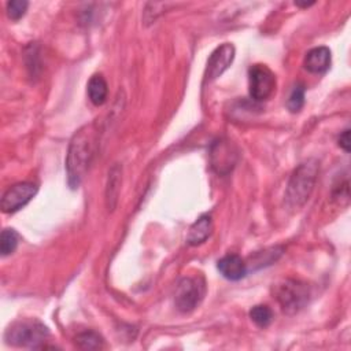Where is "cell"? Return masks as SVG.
<instances>
[{"label": "cell", "mask_w": 351, "mask_h": 351, "mask_svg": "<svg viewBox=\"0 0 351 351\" xmlns=\"http://www.w3.org/2000/svg\"><path fill=\"white\" fill-rule=\"evenodd\" d=\"M99 126L97 122L82 126L73 136L66 159L69 185L75 189L80 186L86 170L89 169L99 145Z\"/></svg>", "instance_id": "obj_1"}, {"label": "cell", "mask_w": 351, "mask_h": 351, "mask_svg": "<svg viewBox=\"0 0 351 351\" xmlns=\"http://www.w3.org/2000/svg\"><path fill=\"white\" fill-rule=\"evenodd\" d=\"M318 169L319 165L315 159H307L295 169L288 182L285 195L287 202L291 207L298 208L307 202L317 181Z\"/></svg>", "instance_id": "obj_2"}, {"label": "cell", "mask_w": 351, "mask_h": 351, "mask_svg": "<svg viewBox=\"0 0 351 351\" xmlns=\"http://www.w3.org/2000/svg\"><path fill=\"white\" fill-rule=\"evenodd\" d=\"M48 337V328L38 319L15 321L7 328L4 333L7 344L26 348H38Z\"/></svg>", "instance_id": "obj_3"}, {"label": "cell", "mask_w": 351, "mask_h": 351, "mask_svg": "<svg viewBox=\"0 0 351 351\" xmlns=\"http://www.w3.org/2000/svg\"><path fill=\"white\" fill-rule=\"evenodd\" d=\"M206 292L204 281L200 277H184L178 281L174 295V304L181 313L195 310Z\"/></svg>", "instance_id": "obj_4"}, {"label": "cell", "mask_w": 351, "mask_h": 351, "mask_svg": "<svg viewBox=\"0 0 351 351\" xmlns=\"http://www.w3.org/2000/svg\"><path fill=\"white\" fill-rule=\"evenodd\" d=\"M276 298L285 313L295 314L307 304L308 288L300 281L285 280L276 288Z\"/></svg>", "instance_id": "obj_5"}, {"label": "cell", "mask_w": 351, "mask_h": 351, "mask_svg": "<svg viewBox=\"0 0 351 351\" xmlns=\"http://www.w3.org/2000/svg\"><path fill=\"white\" fill-rule=\"evenodd\" d=\"M250 96L255 101L267 100L276 89V75L266 64H252L248 69Z\"/></svg>", "instance_id": "obj_6"}, {"label": "cell", "mask_w": 351, "mask_h": 351, "mask_svg": "<svg viewBox=\"0 0 351 351\" xmlns=\"http://www.w3.org/2000/svg\"><path fill=\"white\" fill-rule=\"evenodd\" d=\"M38 186L33 182H18L8 188L1 197L3 213H15L25 207L37 193Z\"/></svg>", "instance_id": "obj_7"}, {"label": "cell", "mask_w": 351, "mask_h": 351, "mask_svg": "<svg viewBox=\"0 0 351 351\" xmlns=\"http://www.w3.org/2000/svg\"><path fill=\"white\" fill-rule=\"evenodd\" d=\"M234 59V47L230 43H225L215 48L207 60L206 67V81H213L218 78L233 62Z\"/></svg>", "instance_id": "obj_8"}, {"label": "cell", "mask_w": 351, "mask_h": 351, "mask_svg": "<svg viewBox=\"0 0 351 351\" xmlns=\"http://www.w3.org/2000/svg\"><path fill=\"white\" fill-rule=\"evenodd\" d=\"M219 273L230 281H239L247 274V265L241 256L236 254H228L217 262Z\"/></svg>", "instance_id": "obj_9"}, {"label": "cell", "mask_w": 351, "mask_h": 351, "mask_svg": "<svg viewBox=\"0 0 351 351\" xmlns=\"http://www.w3.org/2000/svg\"><path fill=\"white\" fill-rule=\"evenodd\" d=\"M304 67L310 73L321 74L330 67V51L326 47L310 49L304 56Z\"/></svg>", "instance_id": "obj_10"}, {"label": "cell", "mask_w": 351, "mask_h": 351, "mask_svg": "<svg viewBox=\"0 0 351 351\" xmlns=\"http://www.w3.org/2000/svg\"><path fill=\"white\" fill-rule=\"evenodd\" d=\"M211 232H213L211 217L208 214H203L189 228V232L186 234V243L189 245H199L210 237Z\"/></svg>", "instance_id": "obj_11"}, {"label": "cell", "mask_w": 351, "mask_h": 351, "mask_svg": "<svg viewBox=\"0 0 351 351\" xmlns=\"http://www.w3.org/2000/svg\"><path fill=\"white\" fill-rule=\"evenodd\" d=\"M108 95V86L103 75L95 74L88 82V96L95 106H101Z\"/></svg>", "instance_id": "obj_12"}, {"label": "cell", "mask_w": 351, "mask_h": 351, "mask_svg": "<svg viewBox=\"0 0 351 351\" xmlns=\"http://www.w3.org/2000/svg\"><path fill=\"white\" fill-rule=\"evenodd\" d=\"M108 184H107V192H106V199H107V206L108 210H114L119 193V185H121V170L118 166H114L110 173H108Z\"/></svg>", "instance_id": "obj_13"}, {"label": "cell", "mask_w": 351, "mask_h": 351, "mask_svg": "<svg viewBox=\"0 0 351 351\" xmlns=\"http://www.w3.org/2000/svg\"><path fill=\"white\" fill-rule=\"evenodd\" d=\"M103 337L93 330H86L75 336V344L82 350H99L103 347Z\"/></svg>", "instance_id": "obj_14"}, {"label": "cell", "mask_w": 351, "mask_h": 351, "mask_svg": "<svg viewBox=\"0 0 351 351\" xmlns=\"http://www.w3.org/2000/svg\"><path fill=\"white\" fill-rule=\"evenodd\" d=\"M19 243V234L15 229L5 228L0 236V252L3 256L12 254Z\"/></svg>", "instance_id": "obj_15"}, {"label": "cell", "mask_w": 351, "mask_h": 351, "mask_svg": "<svg viewBox=\"0 0 351 351\" xmlns=\"http://www.w3.org/2000/svg\"><path fill=\"white\" fill-rule=\"evenodd\" d=\"M250 318L254 321L256 326L266 328L273 321V311L266 304H258L250 310Z\"/></svg>", "instance_id": "obj_16"}, {"label": "cell", "mask_w": 351, "mask_h": 351, "mask_svg": "<svg viewBox=\"0 0 351 351\" xmlns=\"http://www.w3.org/2000/svg\"><path fill=\"white\" fill-rule=\"evenodd\" d=\"M304 104V86L302 84H296L288 97L287 106L291 112H298L302 110Z\"/></svg>", "instance_id": "obj_17"}, {"label": "cell", "mask_w": 351, "mask_h": 351, "mask_svg": "<svg viewBox=\"0 0 351 351\" xmlns=\"http://www.w3.org/2000/svg\"><path fill=\"white\" fill-rule=\"evenodd\" d=\"M7 15L12 21L21 19L29 7V3L26 0H11L7 3Z\"/></svg>", "instance_id": "obj_18"}, {"label": "cell", "mask_w": 351, "mask_h": 351, "mask_svg": "<svg viewBox=\"0 0 351 351\" xmlns=\"http://www.w3.org/2000/svg\"><path fill=\"white\" fill-rule=\"evenodd\" d=\"M339 145L346 151L348 152L350 151V129H346L340 136H339Z\"/></svg>", "instance_id": "obj_19"}]
</instances>
